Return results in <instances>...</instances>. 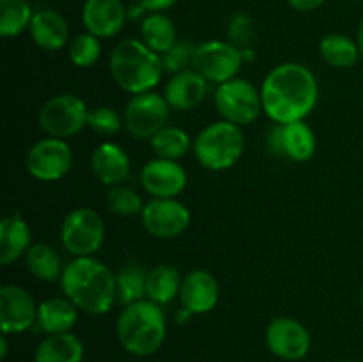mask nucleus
I'll use <instances>...</instances> for the list:
<instances>
[{"instance_id":"f257e3e1","label":"nucleus","mask_w":363,"mask_h":362,"mask_svg":"<svg viewBox=\"0 0 363 362\" xmlns=\"http://www.w3.org/2000/svg\"><path fill=\"white\" fill-rule=\"evenodd\" d=\"M318 92L312 71L296 62L280 64L262 84V109L275 123L303 121L318 103Z\"/></svg>"},{"instance_id":"f03ea898","label":"nucleus","mask_w":363,"mask_h":362,"mask_svg":"<svg viewBox=\"0 0 363 362\" xmlns=\"http://www.w3.org/2000/svg\"><path fill=\"white\" fill-rule=\"evenodd\" d=\"M60 283L66 298L89 314H105L117 298V279L112 270L92 256L66 265Z\"/></svg>"},{"instance_id":"7ed1b4c3","label":"nucleus","mask_w":363,"mask_h":362,"mask_svg":"<svg viewBox=\"0 0 363 362\" xmlns=\"http://www.w3.org/2000/svg\"><path fill=\"white\" fill-rule=\"evenodd\" d=\"M167 336L165 314L158 304L140 300L126 305L117 319V337L128 353L149 357L162 348Z\"/></svg>"},{"instance_id":"20e7f679","label":"nucleus","mask_w":363,"mask_h":362,"mask_svg":"<svg viewBox=\"0 0 363 362\" xmlns=\"http://www.w3.org/2000/svg\"><path fill=\"white\" fill-rule=\"evenodd\" d=\"M110 71L119 87L131 94L147 92L163 75L162 57L144 41L124 39L110 55Z\"/></svg>"},{"instance_id":"39448f33","label":"nucleus","mask_w":363,"mask_h":362,"mask_svg":"<svg viewBox=\"0 0 363 362\" xmlns=\"http://www.w3.org/2000/svg\"><path fill=\"white\" fill-rule=\"evenodd\" d=\"M194 148L197 160L206 169L223 170L233 167L241 158L245 137L238 124L218 121L199 133Z\"/></svg>"},{"instance_id":"423d86ee","label":"nucleus","mask_w":363,"mask_h":362,"mask_svg":"<svg viewBox=\"0 0 363 362\" xmlns=\"http://www.w3.org/2000/svg\"><path fill=\"white\" fill-rule=\"evenodd\" d=\"M215 105L223 121L240 126L257 119L262 109V98L254 84L245 78H233L216 89Z\"/></svg>"},{"instance_id":"0eeeda50","label":"nucleus","mask_w":363,"mask_h":362,"mask_svg":"<svg viewBox=\"0 0 363 362\" xmlns=\"http://www.w3.org/2000/svg\"><path fill=\"white\" fill-rule=\"evenodd\" d=\"M62 245L77 258H89L99 251L105 238V226L91 208H77L64 219L60 229Z\"/></svg>"},{"instance_id":"6e6552de","label":"nucleus","mask_w":363,"mask_h":362,"mask_svg":"<svg viewBox=\"0 0 363 362\" xmlns=\"http://www.w3.org/2000/svg\"><path fill=\"white\" fill-rule=\"evenodd\" d=\"M89 110L82 98L74 94H59L43 105L39 124L43 131L55 138H67L87 126Z\"/></svg>"},{"instance_id":"1a4fd4ad","label":"nucleus","mask_w":363,"mask_h":362,"mask_svg":"<svg viewBox=\"0 0 363 362\" xmlns=\"http://www.w3.org/2000/svg\"><path fill=\"white\" fill-rule=\"evenodd\" d=\"M170 105L165 96L156 92H140L128 102L124 110V126L135 138H152L169 119Z\"/></svg>"},{"instance_id":"9d476101","label":"nucleus","mask_w":363,"mask_h":362,"mask_svg":"<svg viewBox=\"0 0 363 362\" xmlns=\"http://www.w3.org/2000/svg\"><path fill=\"white\" fill-rule=\"evenodd\" d=\"M243 62V53L230 43L208 41L195 48L194 67L209 82H229L236 77Z\"/></svg>"},{"instance_id":"9b49d317","label":"nucleus","mask_w":363,"mask_h":362,"mask_svg":"<svg viewBox=\"0 0 363 362\" xmlns=\"http://www.w3.org/2000/svg\"><path fill=\"white\" fill-rule=\"evenodd\" d=\"M73 167V153L62 138H45L32 146L27 156V170L41 181H57Z\"/></svg>"},{"instance_id":"f8f14e48","label":"nucleus","mask_w":363,"mask_h":362,"mask_svg":"<svg viewBox=\"0 0 363 362\" xmlns=\"http://www.w3.org/2000/svg\"><path fill=\"white\" fill-rule=\"evenodd\" d=\"M311 343L307 327L294 318H275L266 330L269 351L282 361H301L311 350Z\"/></svg>"},{"instance_id":"ddd939ff","label":"nucleus","mask_w":363,"mask_h":362,"mask_svg":"<svg viewBox=\"0 0 363 362\" xmlns=\"http://www.w3.org/2000/svg\"><path fill=\"white\" fill-rule=\"evenodd\" d=\"M142 224L156 238L179 236L190 224V212L176 199H152L142 209Z\"/></svg>"},{"instance_id":"4468645a","label":"nucleus","mask_w":363,"mask_h":362,"mask_svg":"<svg viewBox=\"0 0 363 362\" xmlns=\"http://www.w3.org/2000/svg\"><path fill=\"white\" fill-rule=\"evenodd\" d=\"M38 322V305L27 290L13 284L0 287V329L2 334H21Z\"/></svg>"},{"instance_id":"2eb2a0df","label":"nucleus","mask_w":363,"mask_h":362,"mask_svg":"<svg viewBox=\"0 0 363 362\" xmlns=\"http://www.w3.org/2000/svg\"><path fill=\"white\" fill-rule=\"evenodd\" d=\"M142 185L156 199H172L186 187V172L176 160L156 158L142 169Z\"/></svg>"},{"instance_id":"dca6fc26","label":"nucleus","mask_w":363,"mask_h":362,"mask_svg":"<svg viewBox=\"0 0 363 362\" xmlns=\"http://www.w3.org/2000/svg\"><path fill=\"white\" fill-rule=\"evenodd\" d=\"M126 7L121 0H87L82 20L96 38H112L126 21Z\"/></svg>"},{"instance_id":"f3484780","label":"nucleus","mask_w":363,"mask_h":362,"mask_svg":"<svg viewBox=\"0 0 363 362\" xmlns=\"http://www.w3.org/2000/svg\"><path fill=\"white\" fill-rule=\"evenodd\" d=\"M179 295L186 311H190L191 314H204L215 309L218 302V283L206 270H194L184 277Z\"/></svg>"},{"instance_id":"a211bd4d","label":"nucleus","mask_w":363,"mask_h":362,"mask_svg":"<svg viewBox=\"0 0 363 362\" xmlns=\"http://www.w3.org/2000/svg\"><path fill=\"white\" fill-rule=\"evenodd\" d=\"M208 92V80L197 71L176 73L165 87V99L172 109L190 110L204 99Z\"/></svg>"},{"instance_id":"6ab92c4d","label":"nucleus","mask_w":363,"mask_h":362,"mask_svg":"<svg viewBox=\"0 0 363 362\" xmlns=\"http://www.w3.org/2000/svg\"><path fill=\"white\" fill-rule=\"evenodd\" d=\"M30 34L35 45L48 52L60 50L67 43L69 28L60 13L53 9H43L34 14L30 21Z\"/></svg>"},{"instance_id":"aec40b11","label":"nucleus","mask_w":363,"mask_h":362,"mask_svg":"<svg viewBox=\"0 0 363 362\" xmlns=\"http://www.w3.org/2000/svg\"><path fill=\"white\" fill-rule=\"evenodd\" d=\"M92 170L99 181L117 187L130 174V158L121 146L105 142L92 153Z\"/></svg>"},{"instance_id":"412c9836","label":"nucleus","mask_w":363,"mask_h":362,"mask_svg":"<svg viewBox=\"0 0 363 362\" xmlns=\"http://www.w3.org/2000/svg\"><path fill=\"white\" fill-rule=\"evenodd\" d=\"M30 229L20 213H11L0 222V263L9 265L28 251Z\"/></svg>"},{"instance_id":"4be33fe9","label":"nucleus","mask_w":363,"mask_h":362,"mask_svg":"<svg viewBox=\"0 0 363 362\" xmlns=\"http://www.w3.org/2000/svg\"><path fill=\"white\" fill-rule=\"evenodd\" d=\"M84 344L74 334H52L38 344L34 362H82Z\"/></svg>"},{"instance_id":"5701e85b","label":"nucleus","mask_w":363,"mask_h":362,"mask_svg":"<svg viewBox=\"0 0 363 362\" xmlns=\"http://www.w3.org/2000/svg\"><path fill=\"white\" fill-rule=\"evenodd\" d=\"M77 305L69 298H50L38 305V323L48 336L71 332L78 318Z\"/></svg>"},{"instance_id":"b1692460","label":"nucleus","mask_w":363,"mask_h":362,"mask_svg":"<svg viewBox=\"0 0 363 362\" xmlns=\"http://www.w3.org/2000/svg\"><path fill=\"white\" fill-rule=\"evenodd\" d=\"M284 126V156L294 162H307L314 156L315 137L314 131L303 121L282 124Z\"/></svg>"},{"instance_id":"393cba45","label":"nucleus","mask_w":363,"mask_h":362,"mask_svg":"<svg viewBox=\"0 0 363 362\" xmlns=\"http://www.w3.org/2000/svg\"><path fill=\"white\" fill-rule=\"evenodd\" d=\"M181 277L174 266L158 265L147 272V298L162 305L172 300L181 291Z\"/></svg>"},{"instance_id":"a878e982","label":"nucleus","mask_w":363,"mask_h":362,"mask_svg":"<svg viewBox=\"0 0 363 362\" xmlns=\"http://www.w3.org/2000/svg\"><path fill=\"white\" fill-rule=\"evenodd\" d=\"M25 265L35 279L46 280V283H53L59 277H62L64 272L59 254L45 243L32 245L25 252Z\"/></svg>"},{"instance_id":"bb28decb","label":"nucleus","mask_w":363,"mask_h":362,"mask_svg":"<svg viewBox=\"0 0 363 362\" xmlns=\"http://www.w3.org/2000/svg\"><path fill=\"white\" fill-rule=\"evenodd\" d=\"M142 39L156 53H165L176 43V27L165 14L155 13L142 23Z\"/></svg>"},{"instance_id":"cd10ccee","label":"nucleus","mask_w":363,"mask_h":362,"mask_svg":"<svg viewBox=\"0 0 363 362\" xmlns=\"http://www.w3.org/2000/svg\"><path fill=\"white\" fill-rule=\"evenodd\" d=\"M117 298L123 305H131L147 297V272L138 265H126L117 273Z\"/></svg>"},{"instance_id":"c85d7f7f","label":"nucleus","mask_w":363,"mask_h":362,"mask_svg":"<svg viewBox=\"0 0 363 362\" xmlns=\"http://www.w3.org/2000/svg\"><path fill=\"white\" fill-rule=\"evenodd\" d=\"M319 50L323 59L333 67H351L360 57L357 43L342 34H330L323 38Z\"/></svg>"},{"instance_id":"c756f323","label":"nucleus","mask_w":363,"mask_h":362,"mask_svg":"<svg viewBox=\"0 0 363 362\" xmlns=\"http://www.w3.org/2000/svg\"><path fill=\"white\" fill-rule=\"evenodd\" d=\"M34 18L27 0H0V34L14 38L21 34Z\"/></svg>"},{"instance_id":"7c9ffc66","label":"nucleus","mask_w":363,"mask_h":362,"mask_svg":"<svg viewBox=\"0 0 363 362\" xmlns=\"http://www.w3.org/2000/svg\"><path fill=\"white\" fill-rule=\"evenodd\" d=\"M151 146L158 158L177 160L190 149V137L181 128L165 126L151 138Z\"/></svg>"},{"instance_id":"2f4dec72","label":"nucleus","mask_w":363,"mask_h":362,"mask_svg":"<svg viewBox=\"0 0 363 362\" xmlns=\"http://www.w3.org/2000/svg\"><path fill=\"white\" fill-rule=\"evenodd\" d=\"M99 53H101L99 38H96L91 32L77 35L69 45V59L78 67H89L96 64V60L99 59Z\"/></svg>"},{"instance_id":"473e14b6","label":"nucleus","mask_w":363,"mask_h":362,"mask_svg":"<svg viewBox=\"0 0 363 362\" xmlns=\"http://www.w3.org/2000/svg\"><path fill=\"white\" fill-rule=\"evenodd\" d=\"M106 206H108L110 212L123 216L137 215V213H142V209H144L140 195L128 187H113L106 194Z\"/></svg>"},{"instance_id":"72a5a7b5","label":"nucleus","mask_w":363,"mask_h":362,"mask_svg":"<svg viewBox=\"0 0 363 362\" xmlns=\"http://www.w3.org/2000/svg\"><path fill=\"white\" fill-rule=\"evenodd\" d=\"M230 45L236 46L241 53L252 52L255 43V23L248 14H236L229 23Z\"/></svg>"},{"instance_id":"f704fd0d","label":"nucleus","mask_w":363,"mask_h":362,"mask_svg":"<svg viewBox=\"0 0 363 362\" xmlns=\"http://www.w3.org/2000/svg\"><path fill=\"white\" fill-rule=\"evenodd\" d=\"M123 124L124 121L121 119L119 114L116 110L108 109V106H98L94 110H89L87 126L98 135H103V137H110V135L117 133Z\"/></svg>"},{"instance_id":"c9c22d12","label":"nucleus","mask_w":363,"mask_h":362,"mask_svg":"<svg viewBox=\"0 0 363 362\" xmlns=\"http://www.w3.org/2000/svg\"><path fill=\"white\" fill-rule=\"evenodd\" d=\"M195 46L190 41H179L174 43L172 48L162 53L163 70L170 71V73H181L184 71V66L194 62Z\"/></svg>"},{"instance_id":"e433bc0d","label":"nucleus","mask_w":363,"mask_h":362,"mask_svg":"<svg viewBox=\"0 0 363 362\" xmlns=\"http://www.w3.org/2000/svg\"><path fill=\"white\" fill-rule=\"evenodd\" d=\"M138 2H140V6L144 7V9L152 11V13H158V11L172 7L174 4H176V0H138Z\"/></svg>"},{"instance_id":"4c0bfd02","label":"nucleus","mask_w":363,"mask_h":362,"mask_svg":"<svg viewBox=\"0 0 363 362\" xmlns=\"http://www.w3.org/2000/svg\"><path fill=\"white\" fill-rule=\"evenodd\" d=\"M287 2H289L291 6L298 11H312V9H315V7L321 6L325 0H287Z\"/></svg>"},{"instance_id":"58836bf2","label":"nucleus","mask_w":363,"mask_h":362,"mask_svg":"<svg viewBox=\"0 0 363 362\" xmlns=\"http://www.w3.org/2000/svg\"><path fill=\"white\" fill-rule=\"evenodd\" d=\"M357 45H358V50H360V55L363 57V18H362V21H360V27H358Z\"/></svg>"},{"instance_id":"ea45409f","label":"nucleus","mask_w":363,"mask_h":362,"mask_svg":"<svg viewBox=\"0 0 363 362\" xmlns=\"http://www.w3.org/2000/svg\"><path fill=\"white\" fill-rule=\"evenodd\" d=\"M7 357V337L6 334H4L2 337H0V358H6Z\"/></svg>"},{"instance_id":"a19ab883","label":"nucleus","mask_w":363,"mask_h":362,"mask_svg":"<svg viewBox=\"0 0 363 362\" xmlns=\"http://www.w3.org/2000/svg\"><path fill=\"white\" fill-rule=\"evenodd\" d=\"M362 304H363V291H362Z\"/></svg>"},{"instance_id":"79ce46f5","label":"nucleus","mask_w":363,"mask_h":362,"mask_svg":"<svg viewBox=\"0 0 363 362\" xmlns=\"http://www.w3.org/2000/svg\"><path fill=\"white\" fill-rule=\"evenodd\" d=\"M340 362H350V361H340Z\"/></svg>"}]
</instances>
